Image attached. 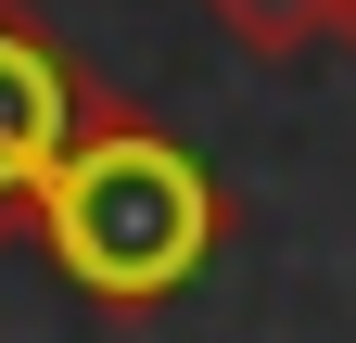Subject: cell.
<instances>
[{
    "label": "cell",
    "mask_w": 356,
    "mask_h": 343,
    "mask_svg": "<svg viewBox=\"0 0 356 343\" xmlns=\"http://www.w3.org/2000/svg\"><path fill=\"white\" fill-rule=\"evenodd\" d=\"M229 229H242V203L216 191V165L178 140L165 115H140L127 90H89L51 191H38V217H26V242L51 254L102 318L178 306V292L229 254Z\"/></svg>",
    "instance_id": "1"
},
{
    "label": "cell",
    "mask_w": 356,
    "mask_h": 343,
    "mask_svg": "<svg viewBox=\"0 0 356 343\" xmlns=\"http://www.w3.org/2000/svg\"><path fill=\"white\" fill-rule=\"evenodd\" d=\"M89 90H102V76L64 51V26L26 13V0H0V242H26V217H38V191H51Z\"/></svg>",
    "instance_id": "2"
},
{
    "label": "cell",
    "mask_w": 356,
    "mask_h": 343,
    "mask_svg": "<svg viewBox=\"0 0 356 343\" xmlns=\"http://www.w3.org/2000/svg\"><path fill=\"white\" fill-rule=\"evenodd\" d=\"M204 26H229V51L254 64H305L331 38V0H204Z\"/></svg>",
    "instance_id": "3"
},
{
    "label": "cell",
    "mask_w": 356,
    "mask_h": 343,
    "mask_svg": "<svg viewBox=\"0 0 356 343\" xmlns=\"http://www.w3.org/2000/svg\"><path fill=\"white\" fill-rule=\"evenodd\" d=\"M331 51H343V64H356V0H331Z\"/></svg>",
    "instance_id": "4"
}]
</instances>
